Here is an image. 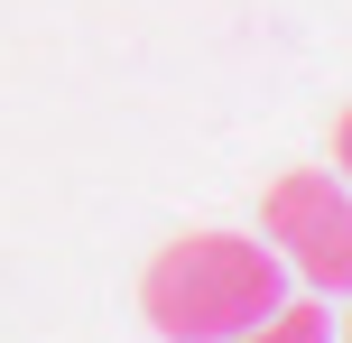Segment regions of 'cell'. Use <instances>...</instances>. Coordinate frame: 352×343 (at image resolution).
Listing matches in <instances>:
<instances>
[{"label":"cell","mask_w":352,"mask_h":343,"mask_svg":"<svg viewBox=\"0 0 352 343\" xmlns=\"http://www.w3.org/2000/svg\"><path fill=\"white\" fill-rule=\"evenodd\" d=\"M287 297V260L250 232H176L140 269V316L167 343H223Z\"/></svg>","instance_id":"cell-1"},{"label":"cell","mask_w":352,"mask_h":343,"mask_svg":"<svg viewBox=\"0 0 352 343\" xmlns=\"http://www.w3.org/2000/svg\"><path fill=\"white\" fill-rule=\"evenodd\" d=\"M260 232L278 241V260L306 278V288L324 297H352V186L324 177V167H287V177H269L260 195Z\"/></svg>","instance_id":"cell-2"},{"label":"cell","mask_w":352,"mask_h":343,"mask_svg":"<svg viewBox=\"0 0 352 343\" xmlns=\"http://www.w3.org/2000/svg\"><path fill=\"white\" fill-rule=\"evenodd\" d=\"M223 343H334V316H324L316 297H278L260 325H241V334H223Z\"/></svg>","instance_id":"cell-3"},{"label":"cell","mask_w":352,"mask_h":343,"mask_svg":"<svg viewBox=\"0 0 352 343\" xmlns=\"http://www.w3.org/2000/svg\"><path fill=\"white\" fill-rule=\"evenodd\" d=\"M334 167H343V186H352V102H343V121H334Z\"/></svg>","instance_id":"cell-4"},{"label":"cell","mask_w":352,"mask_h":343,"mask_svg":"<svg viewBox=\"0 0 352 343\" xmlns=\"http://www.w3.org/2000/svg\"><path fill=\"white\" fill-rule=\"evenodd\" d=\"M343 343H352V316H343Z\"/></svg>","instance_id":"cell-5"}]
</instances>
